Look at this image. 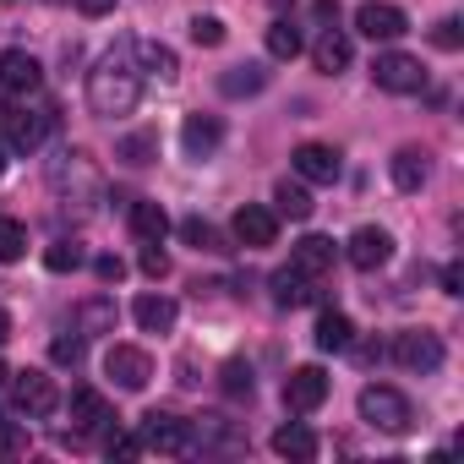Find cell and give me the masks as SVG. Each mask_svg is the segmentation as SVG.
I'll list each match as a JSON object with an SVG mask.
<instances>
[{
  "instance_id": "6da1fadb",
  "label": "cell",
  "mask_w": 464,
  "mask_h": 464,
  "mask_svg": "<svg viewBox=\"0 0 464 464\" xmlns=\"http://www.w3.org/2000/svg\"><path fill=\"white\" fill-rule=\"evenodd\" d=\"M142 99V72L126 61V55H104L93 72H88V110L99 121H121L131 115Z\"/></svg>"
},
{
  "instance_id": "7a4b0ae2",
  "label": "cell",
  "mask_w": 464,
  "mask_h": 464,
  "mask_svg": "<svg viewBox=\"0 0 464 464\" xmlns=\"http://www.w3.org/2000/svg\"><path fill=\"white\" fill-rule=\"evenodd\" d=\"M50 191L61 197V208H88V202L104 191V175H99L93 153H82V148L55 153V159H50Z\"/></svg>"
},
{
  "instance_id": "3957f363",
  "label": "cell",
  "mask_w": 464,
  "mask_h": 464,
  "mask_svg": "<svg viewBox=\"0 0 464 464\" xmlns=\"http://www.w3.org/2000/svg\"><path fill=\"white\" fill-rule=\"evenodd\" d=\"M50 126H55V110H50V104H39V110L6 104V110H0V142H6L12 153H34V148L50 137Z\"/></svg>"
},
{
  "instance_id": "277c9868",
  "label": "cell",
  "mask_w": 464,
  "mask_h": 464,
  "mask_svg": "<svg viewBox=\"0 0 464 464\" xmlns=\"http://www.w3.org/2000/svg\"><path fill=\"white\" fill-rule=\"evenodd\" d=\"M361 420H372L377 431H393V437H404V431L415 426V410H410V399H404L399 388H388V382H372V388H361Z\"/></svg>"
},
{
  "instance_id": "5b68a950",
  "label": "cell",
  "mask_w": 464,
  "mask_h": 464,
  "mask_svg": "<svg viewBox=\"0 0 464 464\" xmlns=\"http://www.w3.org/2000/svg\"><path fill=\"white\" fill-rule=\"evenodd\" d=\"M12 404L23 410V415H55L61 410V388H55V377L50 372H12Z\"/></svg>"
},
{
  "instance_id": "8992f818",
  "label": "cell",
  "mask_w": 464,
  "mask_h": 464,
  "mask_svg": "<svg viewBox=\"0 0 464 464\" xmlns=\"http://www.w3.org/2000/svg\"><path fill=\"white\" fill-rule=\"evenodd\" d=\"M372 82L382 93H420L426 88V66L415 55H404V50H388V55L372 61Z\"/></svg>"
},
{
  "instance_id": "52a82bcc",
  "label": "cell",
  "mask_w": 464,
  "mask_h": 464,
  "mask_svg": "<svg viewBox=\"0 0 464 464\" xmlns=\"http://www.w3.org/2000/svg\"><path fill=\"white\" fill-rule=\"evenodd\" d=\"M142 448H153V453H191L197 448V426L180 420V415L153 410V415H142Z\"/></svg>"
},
{
  "instance_id": "ba28073f",
  "label": "cell",
  "mask_w": 464,
  "mask_h": 464,
  "mask_svg": "<svg viewBox=\"0 0 464 464\" xmlns=\"http://www.w3.org/2000/svg\"><path fill=\"white\" fill-rule=\"evenodd\" d=\"M393 361L404 366V372H437L442 366V339L431 334V328H404L399 339H393Z\"/></svg>"
},
{
  "instance_id": "9c48e42d",
  "label": "cell",
  "mask_w": 464,
  "mask_h": 464,
  "mask_svg": "<svg viewBox=\"0 0 464 464\" xmlns=\"http://www.w3.org/2000/svg\"><path fill=\"white\" fill-rule=\"evenodd\" d=\"M104 372L115 377V388H126V393H142V388L153 382V355H148V350H137V344H110V355H104Z\"/></svg>"
},
{
  "instance_id": "30bf717a",
  "label": "cell",
  "mask_w": 464,
  "mask_h": 464,
  "mask_svg": "<svg viewBox=\"0 0 464 464\" xmlns=\"http://www.w3.org/2000/svg\"><path fill=\"white\" fill-rule=\"evenodd\" d=\"M344 257H350V268L377 274V268H388V257H393V236H388L382 224H361L355 236H350V246H344Z\"/></svg>"
},
{
  "instance_id": "8fae6325",
  "label": "cell",
  "mask_w": 464,
  "mask_h": 464,
  "mask_svg": "<svg viewBox=\"0 0 464 464\" xmlns=\"http://www.w3.org/2000/svg\"><path fill=\"white\" fill-rule=\"evenodd\" d=\"M323 399H328V372L323 366H295L285 377V410L290 415H312Z\"/></svg>"
},
{
  "instance_id": "7c38bea8",
  "label": "cell",
  "mask_w": 464,
  "mask_h": 464,
  "mask_svg": "<svg viewBox=\"0 0 464 464\" xmlns=\"http://www.w3.org/2000/svg\"><path fill=\"white\" fill-rule=\"evenodd\" d=\"M355 28L372 39V44H393L399 34H410V17L399 6H388V0H366V6L355 12Z\"/></svg>"
},
{
  "instance_id": "4fadbf2b",
  "label": "cell",
  "mask_w": 464,
  "mask_h": 464,
  "mask_svg": "<svg viewBox=\"0 0 464 464\" xmlns=\"http://www.w3.org/2000/svg\"><path fill=\"white\" fill-rule=\"evenodd\" d=\"M236 241H241V246H252V252L274 246V241H279V213H274V208H263V202H246V208L236 213Z\"/></svg>"
},
{
  "instance_id": "5bb4252c",
  "label": "cell",
  "mask_w": 464,
  "mask_h": 464,
  "mask_svg": "<svg viewBox=\"0 0 464 464\" xmlns=\"http://www.w3.org/2000/svg\"><path fill=\"white\" fill-rule=\"evenodd\" d=\"M39 82H44V66L28 55V50H6V55H0V88H6V93H39Z\"/></svg>"
},
{
  "instance_id": "9a60e30c",
  "label": "cell",
  "mask_w": 464,
  "mask_h": 464,
  "mask_svg": "<svg viewBox=\"0 0 464 464\" xmlns=\"http://www.w3.org/2000/svg\"><path fill=\"white\" fill-rule=\"evenodd\" d=\"M290 164H295L301 180H317V186L339 180V153H334L328 142H301V148L290 153Z\"/></svg>"
},
{
  "instance_id": "2e32d148",
  "label": "cell",
  "mask_w": 464,
  "mask_h": 464,
  "mask_svg": "<svg viewBox=\"0 0 464 464\" xmlns=\"http://www.w3.org/2000/svg\"><path fill=\"white\" fill-rule=\"evenodd\" d=\"M218 142H224V126H218L213 115H186V126H180V148H186V159H213Z\"/></svg>"
},
{
  "instance_id": "e0dca14e",
  "label": "cell",
  "mask_w": 464,
  "mask_h": 464,
  "mask_svg": "<svg viewBox=\"0 0 464 464\" xmlns=\"http://www.w3.org/2000/svg\"><path fill=\"white\" fill-rule=\"evenodd\" d=\"M131 61H137L142 77H159V82H175V72H180L175 50H169V44H153V39H137V44H131Z\"/></svg>"
},
{
  "instance_id": "ac0fdd59",
  "label": "cell",
  "mask_w": 464,
  "mask_h": 464,
  "mask_svg": "<svg viewBox=\"0 0 464 464\" xmlns=\"http://www.w3.org/2000/svg\"><path fill=\"white\" fill-rule=\"evenodd\" d=\"M290 268H301L306 279L328 274V268H334V241H328V236H306V241H295V252H290Z\"/></svg>"
},
{
  "instance_id": "d6986e66",
  "label": "cell",
  "mask_w": 464,
  "mask_h": 464,
  "mask_svg": "<svg viewBox=\"0 0 464 464\" xmlns=\"http://www.w3.org/2000/svg\"><path fill=\"white\" fill-rule=\"evenodd\" d=\"M72 328L88 339V334H115V301L110 295H88L77 312H72Z\"/></svg>"
},
{
  "instance_id": "ffe728a7",
  "label": "cell",
  "mask_w": 464,
  "mask_h": 464,
  "mask_svg": "<svg viewBox=\"0 0 464 464\" xmlns=\"http://www.w3.org/2000/svg\"><path fill=\"white\" fill-rule=\"evenodd\" d=\"M110 420V399L99 388H72V426L77 431H99Z\"/></svg>"
},
{
  "instance_id": "44dd1931",
  "label": "cell",
  "mask_w": 464,
  "mask_h": 464,
  "mask_svg": "<svg viewBox=\"0 0 464 464\" xmlns=\"http://www.w3.org/2000/svg\"><path fill=\"white\" fill-rule=\"evenodd\" d=\"M350 55H355V50H350V39H344L339 28H323V39L312 44V61H317V72H328V77H339V72L350 66Z\"/></svg>"
},
{
  "instance_id": "7402d4cb",
  "label": "cell",
  "mask_w": 464,
  "mask_h": 464,
  "mask_svg": "<svg viewBox=\"0 0 464 464\" xmlns=\"http://www.w3.org/2000/svg\"><path fill=\"white\" fill-rule=\"evenodd\" d=\"M306 301H317V290H312V279H306L301 268H279V274H274V306H285V312H295V306H306Z\"/></svg>"
},
{
  "instance_id": "603a6c76",
  "label": "cell",
  "mask_w": 464,
  "mask_h": 464,
  "mask_svg": "<svg viewBox=\"0 0 464 464\" xmlns=\"http://www.w3.org/2000/svg\"><path fill=\"white\" fill-rule=\"evenodd\" d=\"M131 317H137L142 334H169V328H175V301H169V295H137Z\"/></svg>"
},
{
  "instance_id": "cb8c5ba5",
  "label": "cell",
  "mask_w": 464,
  "mask_h": 464,
  "mask_svg": "<svg viewBox=\"0 0 464 464\" xmlns=\"http://www.w3.org/2000/svg\"><path fill=\"white\" fill-rule=\"evenodd\" d=\"M126 218H131V236H137V241H164V236H169V213H164L159 202H131Z\"/></svg>"
},
{
  "instance_id": "d4e9b609",
  "label": "cell",
  "mask_w": 464,
  "mask_h": 464,
  "mask_svg": "<svg viewBox=\"0 0 464 464\" xmlns=\"http://www.w3.org/2000/svg\"><path fill=\"white\" fill-rule=\"evenodd\" d=\"M218 88H224L229 99H246V93H263V88H268V72H263L257 61H246V66H229V72L218 77Z\"/></svg>"
},
{
  "instance_id": "484cf974",
  "label": "cell",
  "mask_w": 464,
  "mask_h": 464,
  "mask_svg": "<svg viewBox=\"0 0 464 464\" xmlns=\"http://www.w3.org/2000/svg\"><path fill=\"white\" fill-rule=\"evenodd\" d=\"M388 169H393V186H399V191H420V186H426V153H420V148H399Z\"/></svg>"
},
{
  "instance_id": "4316f807",
  "label": "cell",
  "mask_w": 464,
  "mask_h": 464,
  "mask_svg": "<svg viewBox=\"0 0 464 464\" xmlns=\"http://www.w3.org/2000/svg\"><path fill=\"white\" fill-rule=\"evenodd\" d=\"M274 453H279V459H317V437H312L301 420H290V426L274 431Z\"/></svg>"
},
{
  "instance_id": "83f0119b",
  "label": "cell",
  "mask_w": 464,
  "mask_h": 464,
  "mask_svg": "<svg viewBox=\"0 0 464 464\" xmlns=\"http://www.w3.org/2000/svg\"><path fill=\"white\" fill-rule=\"evenodd\" d=\"M274 202H279L274 213H285V218H312V208H317L312 191H306V180H279L274 186Z\"/></svg>"
},
{
  "instance_id": "f1b7e54d",
  "label": "cell",
  "mask_w": 464,
  "mask_h": 464,
  "mask_svg": "<svg viewBox=\"0 0 464 464\" xmlns=\"http://www.w3.org/2000/svg\"><path fill=\"white\" fill-rule=\"evenodd\" d=\"M355 344V323L344 312H323L317 317V350H350Z\"/></svg>"
},
{
  "instance_id": "f546056e",
  "label": "cell",
  "mask_w": 464,
  "mask_h": 464,
  "mask_svg": "<svg viewBox=\"0 0 464 464\" xmlns=\"http://www.w3.org/2000/svg\"><path fill=\"white\" fill-rule=\"evenodd\" d=\"M23 252H28V229L12 213H0V263H17Z\"/></svg>"
},
{
  "instance_id": "4dcf8cb0",
  "label": "cell",
  "mask_w": 464,
  "mask_h": 464,
  "mask_svg": "<svg viewBox=\"0 0 464 464\" xmlns=\"http://www.w3.org/2000/svg\"><path fill=\"white\" fill-rule=\"evenodd\" d=\"M218 388H224L229 399H252V366H246V361H224Z\"/></svg>"
},
{
  "instance_id": "1f68e13d",
  "label": "cell",
  "mask_w": 464,
  "mask_h": 464,
  "mask_svg": "<svg viewBox=\"0 0 464 464\" xmlns=\"http://www.w3.org/2000/svg\"><path fill=\"white\" fill-rule=\"evenodd\" d=\"M268 55H274V61H295V55H301L295 23H274V28H268Z\"/></svg>"
},
{
  "instance_id": "d6a6232c",
  "label": "cell",
  "mask_w": 464,
  "mask_h": 464,
  "mask_svg": "<svg viewBox=\"0 0 464 464\" xmlns=\"http://www.w3.org/2000/svg\"><path fill=\"white\" fill-rule=\"evenodd\" d=\"M44 268H50V274H72V268H82V246H77V241H55V246L44 252Z\"/></svg>"
},
{
  "instance_id": "836d02e7",
  "label": "cell",
  "mask_w": 464,
  "mask_h": 464,
  "mask_svg": "<svg viewBox=\"0 0 464 464\" xmlns=\"http://www.w3.org/2000/svg\"><path fill=\"white\" fill-rule=\"evenodd\" d=\"M191 44H202V50H218V44H224V23L197 12V17H191Z\"/></svg>"
},
{
  "instance_id": "e575fe53",
  "label": "cell",
  "mask_w": 464,
  "mask_h": 464,
  "mask_svg": "<svg viewBox=\"0 0 464 464\" xmlns=\"http://www.w3.org/2000/svg\"><path fill=\"white\" fill-rule=\"evenodd\" d=\"M153 153H159V137H153V131H137V137L121 142V159H126V164H148Z\"/></svg>"
},
{
  "instance_id": "d590c367",
  "label": "cell",
  "mask_w": 464,
  "mask_h": 464,
  "mask_svg": "<svg viewBox=\"0 0 464 464\" xmlns=\"http://www.w3.org/2000/svg\"><path fill=\"white\" fill-rule=\"evenodd\" d=\"M180 236H186L197 252H218V236H213V224H202V218H186V224H180Z\"/></svg>"
},
{
  "instance_id": "8d00e7d4",
  "label": "cell",
  "mask_w": 464,
  "mask_h": 464,
  "mask_svg": "<svg viewBox=\"0 0 464 464\" xmlns=\"http://www.w3.org/2000/svg\"><path fill=\"white\" fill-rule=\"evenodd\" d=\"M431 44H437V50H459V44H464V28H459V17H442V23L431 28Z\"/></svg>"
},
{
  "instance_id": "74e56055",
  "label": "cell",
  "mask_w": 464,
  "mask_h": 464,
  "mask_svg": "<svg viewBox=\"0 0 464 464\" xmlns=\"http://www.w3.org/2000/svg\"><path fill=\"white\" fill-rule=\"evenodd\" d=\"M142 274H148V279H164V274H169V257L159 252V241H142Z\"/></svg>"
},
{
  "instance_id": "f35d334b",
  "label": "cell",
  "mask_w": 464,
  "mask_h": 464,
  "mask_svg": "<svg viewBox=\"0 0 464 464\" xmlns=\"http://www.w3.org/2000/svg\"><path fill=\"white\" fill-rule=\"evenodd\" d=\"M50 355H55L61 366H77V361H82V334H77V339H55Z\"/></svg>"
},
{
  "instance_id": "ab89813d",
  "label": "cell",
  "mask_w": 464,
  "mask_h": 464,
  "mask_svg": "<svg viewBox=\"0 0 464 464\" xmlns=\"http://www.w3.org/2000/svg\"><path fill=\"white\" fill-rule=\"evenodd\" d=\"M93 274H99L104 285H121V279H126V263H121V257H99V263H93Z\"/></svg>"
},
{
  "instance_id": "60d3db41",
  "label": "cell",
  "mask_w": 464,
  "mask_h": 464,
  "mask_svg": "<svg viewBox=\"0 0 464 464\" xmlns=\"http://www.w3.org/2000/svg\"><path fill=\"white\" fill-rule=\"evenodd\" d=\"M110 453L115 459H137L142 453V437H110Z\"/></svg>"
},
{
  "instance_id": "b9f144b4",
  "label": "cell",
  "mask_w": 464,
  "mask_h": 464,
  "mask_svg": "<svg viewBox=\"0 0 464 464\" xmlns=\"http://www.w3.org/2000/svg\"><path fill=\"white\" fill-rule=\"evenodd\" d=\"M442 290H448V295H464V268H459V263L442 268Z\"/></svg>"
},
{
  "instance_id": "7bdbcfd3",
  "label": "cell",
  "mask_w": 464,
  "mask_h": 464,
  "mask_svg": "<svg viewBox=\"0 0 464 464\" xmlns=\"http://www.w3.org/2000/svg\"><path fill=\"white\" fill-rule=\"evenodd\" d=\"M77 12L82 17H104V12H115V0H77Z\"/></svg>"
},
{
  "instance_id": "ee69618b",
  "label": "cell",
  "mask_w": 464,
  "mask_h": 464,
  "mask_svg": "<svg viewBox=\"0 0 464 464\" xmlns=\"http://www.w3.org/2000/svg\"><path fill=\"white\" fill-rule=\"evenodd\" d=\"M12 339V317H6V306H0V344Z\"/></svg>"
},
{
  "instance_id": "f6af8a7d",
  "label": "cell",
  "mask_w": 464,
  "mask_h": 464,
  "mask_svg": "<svg viewBox=\"0 0 464 464\" xmlns=\"http://www.w3.org/2000/svg\"><path fill=\"white\" fill-rule=\"evenodd\" d=\"M0 175H6V142H0Z\"/></svg>"
},
{
  "instance_id": "bcb514c9",
  "label": "cell",
  "mask_w": 464,
  "mask_h": 464,
  "mask_svg": "<svg viewBox=\"0 0 464 464\" xmlns=\"http://www.w3.org/2000/svg\"><path fill=\"white\" fill-rule=\"evenodd\" d=\"M0 6H6V0H0Z\"/></svg>"
}]
</instances>
